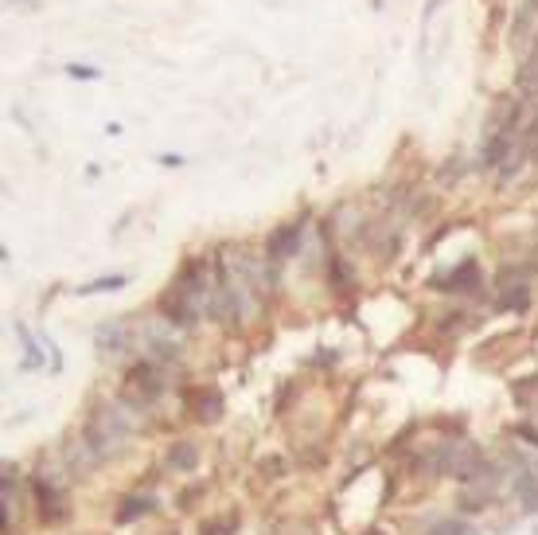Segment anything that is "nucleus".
<instances>
[{
	"label": "nucleus",
	"instance_id": "423d86ee",
	"mask_svg": "<svg viewBox=\"0 0 538 535\" xmlns=\"http://www.w3.org/2000/svg\"><path fill=\"white\" fill-rule=\"evenodd\" d=\"M191 414L200 422H219L222 419V395H219V387L191 391Z\"/></svg>",
	"mask_w": 538,
	"mask_h": 535
},
{
	"label": "nucleus",
	"instance_id": "39448f33",
	"mask_svg": "<svg viewBox=\"0 0 538 535\" xmlns=\"http://www.w3.org/2000/svg\"><path fill=\"white\" fill-rule=\"evenodd\" d=\"M300 231H305L300 219H293V223H281L278 231H269V239H266V258H269V263H285V258L297 254Z\"/></svg>",
	"mask_w": 538,
	"mask_h": 535
},
{
	"label": "nucleus",
	"instance_id": "2eb2a0df",
	"mask_svg": "<svg viewBox=\"0 0 538 535\" xmlns=\"http://www.w3.org/2000/svg\"><path fill=\"white\" fill-rule=\"evenodd\" d=\"M67 74H71V78H86V83L102 78V71H94V67H67Z\"/></svg>",
	"mask_w": 538,
	"mask_h": 535
},
{
	"label": "nucleus",
	"instance_id": "4468645a",
	"mask_svg": "<svg viewBox=\"0 0 538 535\" xmlns=\"http://www.w3.org/2000/svg\"><path fill=\"white\" fill-rule=\"evenodd\" d=\"M429 535H472V528L465 520H441V524H433Z\"/></svg>",
	"mask_w": 538,
	"mask_h": 535
},
{
	"label": "nucleus",
	"instance_id": "ddd939ff",
	"mask_svg": "<svg viewBox=\"0 0 538 535\" xmlns=\"http://www.w3.org/2000/svg\"><path fill=\"white\" fill-rule=\"evenodd\" d=\"M511 395H515L519 407H531V399H538V375H527V380H519L511 387Z\"/></svg>",
	"mask_w": 538,
	"mask_h": 535
},
{
	"label": "nucleus",
	"instance_id": "f03ea898",
	"mask_svg": "<svg viewBox=\"0 0 538 535\" xmlns=\"http://www.w3.org/2000/svg\"><path fill=\"white\" fill-rule=\"evenodd\" d=\"M161 391H164V372H161V363L156 360H141L129 368V380H125V395L137 402H152V399H161Z\"/></svg>",
	"mask_w": 538,
	"mask_h": 535
},
{
	"label": "nucleus",
	"instance_id": "f8f14e48",
	"mask_svg": "<svg viewBox=\"0 0 538 535\" xmlns=\"http://www.w3.org/2000/svg\"><path fill=\"white\" fill-rule=\"evenodd\" d=\"M125 285V273H110V278H98V282H90V285H78V293L90 297V293H106V290H122Z\"/></svg>",
	"mask_w": 538,
	"mask_h": 535
},
{
	"label": "nucleus",
	"instance_id": "6e6552de",
	"mask_svg": "<svg viewBox=\"0 0 538 535\" xmlns=\"http://www.w3.org/2000/svg\"><path fill=\"white\" fill-rule=\"evenodd\" d=\"M125 341H129V329H125L122 321H110L106 329H98L102 356H117V352H125Z\"/></svg>",
	"mask_w": 538,
	"mask_h": 535
},
{
	"label": "nucleus",
	"instance_id": "a211bd4d",
	"mask_svg": "<svg viewBox=\"0 0 538 535\" xmlns=\"http://www.w3.org/2000/svg\"><path fill=\"white\" fill-rule=\"evenodd\" d=\"M441 5H445V0H429V5H426V20H429V16H433V12H437V8H441Z\"/></svg>",
	"mask_w": 538,
	"mask_h": 535
},
{
	"label": "nucleus",
	"instance_id": "9b49d317",
	"mask_svg": "<svg viewBox=\"0 0 538 535\" xmlns=\"http://www.w3.org/2000/svg\"><path fill=\"white\" fill-rule=\"evenodd\" d=\"M152 497H125L122 508H117V524H133V520H141L144 512H152Z\"/></svg>",
	"mask_w": 538,
	"mask_h": 535
},
{
	"label": "nucleus",
	"instance_id": "dca6fc26",
	"mask_svg": "<svg viewBox=\"0 0 538 535\" xmlns=\"http://www.w3.org/2000/svg\"><path fill=\"white\" fill-rule=\"evenodd\" d=\"M515 438H527V441H531V446L538 450V430H534V426H527V422H519V426H515Z\"/></svg>",
	"mask_w": 538,
	"mask_h": 535
},
{
	"label": "nucleus",
	"instance_id": "1a4fd4ad",
	"mask_svg": "<svg viewBox=\"0 0 538 535\" xmlns=\"http://www.w3.org/2000/svg\"><path fill=\"white\" fill-rule=\"evenodd\" d=\"M437 282H445L441 290H449V293L472 290V285H480V278H476V263H465V266H456V270H449V273H445V278H437Z\"/></svg>",
	"mask_w": 538,
	"mask_h": 535
},
{
	"label": "nucleus",
	"instance_id": "f257e3e1",
	"mask_svg": "<svg viewBox=\"0 0 538 535\" xmlns=\"http://www.w3.org/2000/svg\"><path fill=\"white\" fill-rule=\"evenodd\" d=\"M125 438H129V419L113 407H102V411L90 414L83 446L90 450V458L94 461H106V458H117V453H122Z\"/></svg>",
	"mask_w": 538,
	"mask_h": 535
},
{
	"label": "nucleus",
	"instance_id": "0eeeda50",
	"mask_svg": "<svg viewBox=\"0 0 538 535\" xmlns=\"http://www.w3.org/2000/svg\"><path fill=\"white\" fill-rule=\"evenodd\" d=\"M164 465L172 469V473H191V469L200 465V446H195V441H172Z\"/></svg>",
	"mask_w": 538,
	"mask_h": 535
},
{
	"label": "nucleus",
	"instance_id": "f3484780",
	"mask_svg": "<svg viewBox=\"0 0 538 535\" xmlns=\"http://www.w3.org/2000/svg\"><path fill=\"white\" fill-rule=\"evenodd\" d=\"M258 469H266V477H281V469H285V465H281V458H266Z\"/></svg>",
	"mask_w": 538,
	"mask_h": 535
},
{
	"label": "nucleus",
	"instance_id": "20e7f679",
	"mask_svg": "<svg viewBox=\"0 0 538 535\" xmlns=\"http://www.w3.org/2000/svg\"><path fill=\"white\" fill-rule=\"evenodd\" d=\"M32 492H35V500H39V520L44 524H59L63 516H67V497L51 485L47 477H35L32 481Z\"/></svg>",
	"mask_w": 538,
	"mask_h": 535
},
{
	"label": "nucleus",
	"instance_id": "7ed1b4c3",
	"mask_svg": "<svg viewBox=\"0 0 538 535\" xmlns=\"http://www.w3.org/2000/svg\"><path fill=\"white\" fill-rule=\"evenodd\" d=\"M161 312L172 324H180V329H188V324H195V317H200V309H195V302L188 293H183V285H168V290L161 293Z\"/></svg>",
	"mask_w": 538,
	"mask_h": 535
},
{
	"label": "nucleus",
	"instance_id": "9d476101",
	"mask_svg": "<svg viewBox=\"0 0 538 535\" xmlns=\"http://www.w3.org/2000/svg\"><path fill=\"white\" fill-rule=\"evenodd\" d=\"M515 497L523 500V508H527V512H538V473H531V469H523V473L515 477Z\"/></svg>",
	"mask_w": 538,
	"mask_h": 535
},
{
	"label": "nucleus",
	"instance_id": "6ab92c4d",
	"mask_svg": "<svg viewBox=\"0 0 538 535\" xmlns=\"http://www.w3.org/2000/svg\"><path fill=\"white\" fill-rule=\"evenodd\" d=\"M367 535H383V531H367Z\"/></svg>",
	"mask_w": 538,
	"mask_h": 535
}]
</instances>
